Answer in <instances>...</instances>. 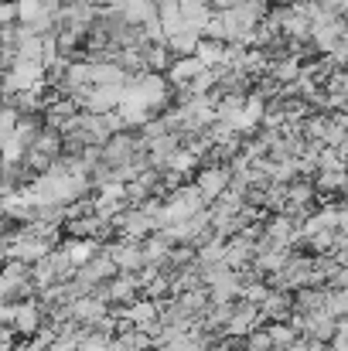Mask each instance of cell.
<instances>
[{
  "mask_svg": "<svg viewBox=\"0 0 348 351\" xmlns=\"http://www.w3.org/2000/svg\"><path fill=\"white\" fill-rule=\"evenodd\" d=\"M195 188H198V195H202V202H205V205H209V202H216V198L229 188V167H219V164L202 167V171H198V178H195Z\"/></svg>",
  "mask_w": 348,
  "mask_h": 351,
  "instance_id": "1",
  "label": "cell"
},
{
  "mask_svg": "<svg viewBox=\"0 0 348 351\" xmlns=\"http://www.w3.org/2000/svg\"><path fill=\"white\" fill-rule=\"evenodd\" d=\"M202 69H205V65H202L195 55H178V58H171V62H167V69H164L167 75H164V79L171 82V89H181V93H185V89H188V82H192Z\"/></svg>",
  "mask_w": 348,
  "mask_h": 351,
  "instance_id": "2",
  "label": "cell"
},
{
  "mask_svg": "<svg viewBox=\"0 0 348 351\" xmlns=\"http://www.w3.org/2000/svg\"><path fill=\"white\" fill-rule=\"evenodd\" d=\"M17 7V24H31L38 17H55L58 14V0H14Z\"/></svg>",
  "mask_w": 348,
  "mask_h": 351,
  "instance_id": "3",
  "label": "cell"
},
{
  "mask_svg": "<svg viewBox=\"0 0 348 351\" xmlns=\"http://www.w3.org/2000/svg\"><path fill=\"white\" fill-rule=\"evenodd\" d=\"M10 324L21 335H34L41 328V311L34 304H27V300L24 304H10Z\"/></svg>",
  "mask_w": 348,
  "mask_h": 351,
  "instance_id": "4",
  "label": "cell"
},
{
  "mask_svg": "<svg viewBox=\"0 0 348 351\" xmlns=\"http://www.w3.org/2000/svg\"><path fill=\"white\" fill-rule=\"evenodd\" d=\"M205 69H212V65H226V41H216V38H198V45H195V51H192Z\"/></svg>",
  "mask_w": 348,
  "mask_h": 351,
  "instance_id": "5",
  "label": "cell"
},
{
  "mask_svg": "<svg viewBox=\"0 0 348 351\" xmlns=\"http://www.w3.org/2000/svg\"><path fill=\"white\" fill-rule=\"evenodd\" d=\"M198 38H202V34H198L195 27H188V24H185L181 31L167 34V38H164V45H167L171 58H178V55H192V51H195V45H198Z\"/></svg>",
  "mask_w": 348,
  "mask_h": 351,
  "instance_id": "6",
  "label": "cell"
},
{
  "mask_svg": "<svg viewBox=\"0 0 348 351\" xmlns=\"http://www.w3.org/2000/svg\"><path fill=\"white\" fill-rule=\"evenodd\" d=\"M62 252L72 259V266L79 269L82 263H89L93 256H96V242H89V239H69L65 245H62Z\"/></svg>",
  "mask_w": 348,
  "mask_h": 351,
  "instance_id": "7",
  "label": "cell"
},
{
  "mask_svg": "<svg viewBox=\"0 0 348 351\" xmlns=\"http://www.w3.org/2000/svg\"><path fill=\"white\" fill-rule=\"evenodd\" d=\"M345 188V174L342 171H321L314 181V191H342Z\"/></svg>",
  "mask_w": 348,
  "mask_h": 351,
  "instance_id": "8",
  "label": "cell"
},
{
  "mask_svg": "<svg viewBox=\"0 0 348 351\" xmlns=\"http://www.w3.org/2000/svg\"><path fill=\"white\" fill-rule=\"evenodd\" d=\"M164 351H205V345H202V338H198V335L181 331L178 338H171V345H167Z\"/></svg>",
  "mask_w": 348,
  "mask_h": 351,
  "instance_id": "9",
  "label": "cell"
},
{
  "mask_svg": "<svg viewBox=\"0 0 348 351\" xmlns=\"http://www.w3.org/2000/svg\"><path fill=\"white\" fill-rule=\"evenodd\" d=\"M266 335H270L273 348H290L294 345V328H287V324H270Z\"/></svg>",
  "mask_w": 348,
  "mask_h": 351,
  "instance_id": "10",
  "label": "cell"
},
{
  "mask_svg": "<svg viewBox=\"0 0 348 351\" xmlns=\"http://www.w3.org/2000/svg\"><path fill=\"white\" fill-rule=\"evenodd\" d=\"M246 351H277V348H273V341H270L266 331L253 328V331H249V345H246Z\"/></svg>",
  "mask_w": 348,
  "mask_h": 351,
  "instance_id": "11",
  "label": "cell"
},
{
  "mask_svg": "<svg viewBox=\"0 0 348 351\" xmlns=\"http://www.w3.org/2000/svg\"><path fill=\"white\" fill-rule=\"evenodd\" d=\"M17 24V7L14 0H0V27H14Z\"/></svg>",
  "mask_w": 348,
  "mask_h": 351,
  "instance_id": "12",
  "label": "cell"
}]
</instances>
